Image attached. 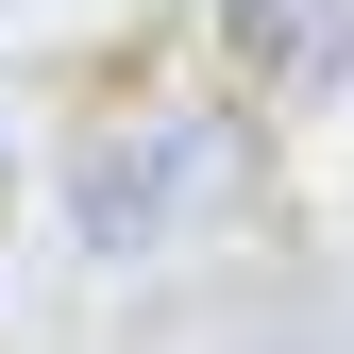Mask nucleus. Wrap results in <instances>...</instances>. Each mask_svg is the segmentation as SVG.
<instances>
[{"mask_svg":"<svg viewBox=\"0 0 354 354\" xmlns=\"http://www.w3.org/2000/svg\"><path fill=\"white\" fill-rule=\"evenodd\" d=\"M236 17H287V0H236Z\"/></svg>","mask_w":354,"mask_h":354,"instance_id":"1","label":"nucleus"}]
</instances>
